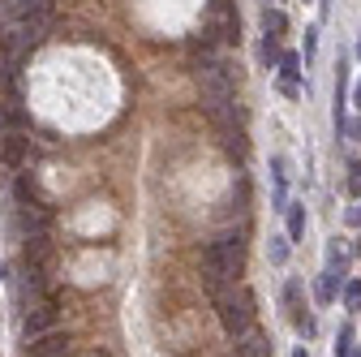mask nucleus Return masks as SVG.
Returning a JSON list of instances; mask_svg holds the SVG:
<instances>
[{"label":"nucleus","mask_w":361,"mask_h":357,"mask_svg":"<svg viewBox=\"0 0 361 357\" xmlns=\"http://www.w3.org/2000/svg\"><path fill=\"white\" fill-rule=\"evenodd\" d=\"M22 155H26V138L9 133V138H5V147H0V159H5V164H22Z\"/></svg>","instance_id":"obj_9"},{"label":"nucleus","mask_w":361,"mask_h":357,"mask_svg":"<svg viewBox=\"0 0 361 357\" xmlns=\"http://www.w3.org/2000/svg\"><path fill=\"white\" fill-rule=\"evenodd\" d=\"M48 254H52V241L43 237V233H35V237H26V250H22V262H35V267H43L48 262Z\"/></svg>","instance_id":"obj_7"},{"label":"nucleus","mask_w":361,"mask_h":357,"mask_svg":"<svg viewBox=\"0 0 361 357\" xmlns=\"http://www.w3.org/2000/svg\"><path fill=\"white\" fill-rule=\"evenodd\" d=\"M56 323V305L52 301H43V305H35L30 315H26V340H35V336H48V327Z\"/></svg>","instance_id":"obj_5"},{"label":"nucleus","mask_w":361,"mask_h":357,"mask_svg":"<svg viewBox=\"0 0 361 357\" xmlns=\"http://www.w3.org/2000/svg\"><path fill=\"white\" fill-rule=\"evenodd\" d=\"M215 305H219V323H224V332H228V336H245V332H250V323H254V305H250L245 293L224 289V293H215Z\"/></svg>","instance_id":"obj_3"},{"label":"nucleus","mask_w":361,"mask_h":357,"mask_svg":"<svg viewBox=\"0 0 361 357\" xmlns=\"http://www.w3.org/2000/svg\"><path fill=\"white\" fill-rule=\"evenodd\" d=\"M357 138H361V121H357Z\"/></svg>","instance_id":"obj_21"},{"label":"nucleus","mask_w":361,"mask_h":357,"mask_svg":"<svg viewBox=\"0 0 361 357\" xmlns=\"http://www.w3.org/2000/svg\"><path fill=\"white\" fill-rule=\"evenodd\" d=\"M353 104H357V108H361V82H357V95H353Z\"/></svg>","instance_id":"obj_18"},{"label":"nucleus","mask_w":361,"mask_h":357,"mask_svg":"<svg viewBox=\"0 0 361 357\" xmlns=\"http://www.w3.org/2000/svg\"><path fill=\"white\" fill-rule=\"evenodd\" d=\"M39 9H48V0H0V22H18L26 13H39Z\"/></svg>","instance_id":"obj_6"},{"label":"nucleus","mask_w":361,"mask_h":357,"mask_svg":"<svg viewBox=\"0 0 361 357\" xmlns=\"http://www.w3.org/2000/svg\"><path fill=\"white\" fill-rule=\"evenodd\" d=\"M301 233H305V207H297V202H293V207H288V237L297 241Z\"/></svg>","instance_id":"obj_11"},{"label":"nucleus","mask_w":361,"mask_h":357,"mask_svg":"<svg viewBox=\"0 0 361 357\" xmlns=\"http://www.w3.org/2000/svg\"><path fill=\"white\" fill-rule=\"evenodd\" d=\"M262 30H267V35H284V30H288V18H284L280 9H267V13H262Z\"/></svg>","instance_id":"obj_10"},{"label":"nucleus","mask_w":361,"mask_h":357,"mask_svg":"<svg viewBox=\"0 0 361 357\" xmlns=\"http://www.w3.org/2000/svg\"><path fill=\"white\" fill-rule=\"evenodd\" d=\"M48 30H52V5L39 9V13H26L18 22H9L5 35H0V43L13 48V52H22V56H30V48H39V43L48 39Z\"/></svg>","instance_id":"obj_2"},{"label":"nucleus","mask_w":361,"mask_h":357,"mask_svg":"<svg viewBox=\"0 0 361 357\" xmlns=\"http://www.w3.org/2000/svg\"><path fill=\"white\" fill-rule=\"evenodd\" d=\"M344 305H348V310H361V284H357V280L344 284Z\"/></svg>","instance_id":"obj_14"},{"label":"nucleus","mask_w":361,"mask_h":357,"mask_svg":"<svg viewBox=\"0 0 361 357\" xmlns=\"http://www.w3.org/2000/svg\"><path fill=\"white\" fill-rule=\"evenodd\" d=\"M65 353H69V340L61 332L35 336V344H26V357H65Z\"/></svg>","instance_id":"obj_4"},{"label":"nucleus","mask_w":361,"mask_h":357,"mask_svg":"<svg viewBox=\"0 0 361 357\" xmlns=\"http://www.w3.org/2000/svg\"><path fill=\"white\" fill-rule=\"evenodd\" d=\"M241 262H245V241H241V233L233 237H219V241H211L207 246V254H202V276H207V289L211 293H224L237 276H241Z\"/></svg>","instance_id":"obj_1"},{"label":"nucleus","mask_w":361,"mask_h":357,"mask_svg":"<svg viewBox=\"0 0 361 357\" xmlns=\"http://www.w3.org/2000/svg\"><path fill=\"white\" fill-rule=\"evenodd\" d=\"M357 56H361V43H357Z\"/></svg>","instance_id":"obj_22"},{"label":"nucleus","mask_w":361,"mask_h":357,"mask_svg":"<svg viewBox=\"0 0 361 357\" xmlns=\"http://www.w3.org/2000/svg\"><path fill=\"white\" fill-rule=\"evenodd\" d=\"M0 272H5V267H0Z\"/></svg>","instance_id":"obj_23"},{"label":"nucleus","mask_w":361,"mask_h":357,"mask_svg":"<svg viewBox=\"0 0 361 357\" xmlns=\"http://www.w3.org/2000/svg\"><path fill=\"white\" fill-rule=\"evenodd\" d=\"M5 125H9V116H5V112H0V129H5Z\"/></svg>","instance_id":"obj_19"},{"label":"nucleus","mask_w":361,"mask_h":357,"mask_svg":"<svg viewBox=\"0 0 361 357\" xmlns=\"http://www.w3.org/2000/svg\"><path fill=\"white\" fill-rule=\"evenodd\" d=\"M293 357H305V349H297V353H293Z\"/></svg>","instance_id":"obj_20"},{"label":"nucleus","mask_w":361,"mask_h":357,"mask_svg":"<svg viewBox=\"0 0 361 357\" xmlns=\"http://www.w3.org/2000/svg\"><path fill=\"white\" fill-rule=\"evenodd\" d=\"M237 357H271V344H267V336H258V332H245V336H237Z\"/></svg>","instance_id":"obj_8"},{"label":"nucleus","mask_w":361,"mask_h":357,"mask_svg":"<svg viewBox=\"0 0 361 357\" xmlns=\"http://www.w3.org/2000/svg\"><path fill=\"white\" fill-rule=\"evenodd\" d=\"M348 194H361V164H348Z\"/></svg>","instance_id":"obj_16"},{"label":"nucleus","mask_w":361,"mask_h":357,"mask_svg":"<svg viewBox=\"0 0 361 357\" xmlns=\"http://www.w3.org/2000/svg\"><path fill=\"white\" fill-rule=\"evenodd\" d=\"M280 65H284V78H297V73H301V56H297V52H284Z\"/></svg>","instance_id":"obj_13"},{"label":"nucleus","mask_w":361,"mask_h":357,"mask_svg":"<svg viewBox=\"0 0 361 357\" xmlns=\"http://www.w3.org/2000/svg\"><path fill=\"white\" fill-rule=\"evenodd\" d=\"M348 219H353V224H361V207H353V211H348Z\"/></svg>","instance_id":"obj_17"},{"label":"nucleus","mask_w":361,"mask_h":357,"mask_svg":"<svg viewBox=\"0 0 361 357\" xmlns=\"http://www.w3.org/2000/svg\"><path fill=\"white\" fill-rule=\"evenodd\" d=\"M262 61H267V65H276V61H280V48H276V35H267V43H262Z\"/></svg>","instance_id":"obj_15"},{"label":"nucleus","mask_w":361,"mask_h":357,"mask_svg":"<svg viewBox=\"0 0 361 357\" xmlns=\"http://www.w3.org/2000/svg\"><path fill=\"white\" fill-rule=\"evenodd\" d=\"M267 254H271V262H276V267H280V262L288 258V237H271V246H267Z\"/></svg>","instance_id":"obj_12"}]
</instances>
